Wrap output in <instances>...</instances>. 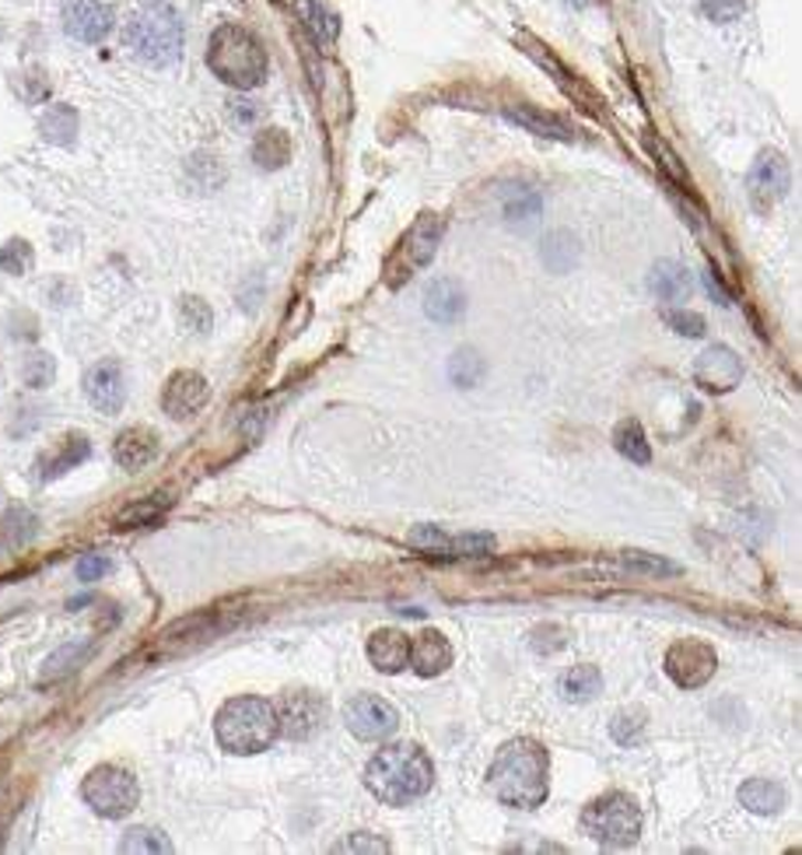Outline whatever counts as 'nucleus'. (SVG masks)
<instances>
[{
	"label": "nucleus",
	"instance_id": "e433bc0d",
	"mask_svg": "<svg viewBox=\"0 0 802 855\" xmlns=\"http://www.w3.org/2000/svg\"><path fill=\"white\" fill-rule=\"evenodd\" d=\"M53 376H56V365L43 351H35L22 361V382L29 386V390H46V386L53 382Z\"/></svg>",
	"mask_w": 802,
	"mask_h": 855
},
{
	"label": "nucleus",
	"instance_id": "5701e85b",
	"mask_svg": "<svg viewBox=\"0 0 802 855\" xmlns=\"http://www.w3.org/2000/svg\"><path fill=\"white\" fill-rule=\"evenodd\" d=\"M505 116L511 119V124L526 127L529 134H537V137H550V140H571L574 137V130L564 124L561 116L540 113V109H532V106H511V109H505Z\"/></svg>",
	"mask_w": 802,
	"mask_h": 855
},
{
	"label": "nucleus",
	"instance_id": "7c9ffc66",
	"mask_svg": "<svg viewBox=\"0 0 802 855\" xmlns=\"http://www.w3.org/2000/svg\"><path fill=\"white\" fill-rule=\"evenodd\" d=\"M119 852H127V855H169L172 842L155 827H130L127 834H123Z\"/></svg>",
	"mask_w": 802,
	"mask_h": 855
},
{
	"label": "nucleus",
	"instance_id": "f257e3e1",
	"mask_svg": "<svg viewBox=\"0 0 802 855\" xmlns=\"http://www.w3.org/2000/svg\"><path fill=\"white\" fill-rule=\"evenodd\" d=\"M487 785L490 792L511 810H537L544 806L547 792H550V758L547 747L529 740V737H516L508 740L495 764L487 771Z\"/></svg>",
	"mask_w": 802,
	"mask_h": 855
},
{
	"label": "nucleus",
	"instance_id": "c9c22d12",
	"mask_svg": "<svg viewBox=\"0 0 802 855\" xmlns=\"http://www.w3.org/2000/svg\"><path fill=\"white\" fill-rule=\"evenodd\" d=\"M495 551V537L490 534H463V537H449L445 558H484Z\"/></svg>",
	"mask_w": 802,
	"mask_h": 855
},
{
	"label": "nucleus",
	"instance_id": "72a5a7b5",
	"mask_svg": "<svg viewBox=\"0 0 802 855\" xmlns=\"http://www.w3.org/2000/svg\"><path fill=\"white\" fill-rule=\"evenodd\" d=\"M302 18H305V25L323 39V43H334L337 32H340L337 14L326 4H319V0H302Z\"/></svg>",
	"mask_w": 802,
	"mask_h": 855
},
{
	"label": "nucleus",
	"instance_id": "423d86ee",
	"mask_svg": "<svg viewBox=\"0 0 802 855\" xmlns=\"http://www.w3.org/2000/svg\"><path fill=\"white\" fill-rule=\"evenodd\" d=\"M582 831L603 848H631L642 838V810L627 792H606L585 806Z\"/></svg>",
	"mask_w": 802,
	"mask_h": 855
},
{
	"label": "nucleus",
	"instance_id": "a211bd4d",
	"mask_svg": "<svg viewBox=\"0 0 802 855\" xmlns=\"http://www.w3.org/2000/svg\"><path fill=\"white\" fill-rule=\"evenodd\" d=\"M410 666L421 677H439L452 666V645L442 631H424V635L410 638Z\"/></svg>",
	"mask_w": 802,
	"mask_h": 855
},
{
	"label": "nucleus",
	"instance_id": "79ce46f5",
	"mask_svg": "<svg viewBox=\"0 0 802 855\" xmlns=\"http://www.w3.org/2000/svg\"><path fill=\"white\" fill-rule=\"evenodd\" d=\"M179 316H182V323L193 330V334H208L211 330V323H214V316H211V309H208V302L203 298H182V305H179Z\"/></svg>",
	"mask_w": 802,
	"mask_h": 855
},
{
	"label": "nucleus",
	"instance_id": "bb28decb",
	"mask_svg": "<svg viewBox=\"0 0 802 855\" xmlns=\"http://www.w3.org/2000/svg\"><path fill=\"white\" fill-rule=\"evenodd\" d=\"M172 505L169 495H151V498H140L134 505H127L123 513L116 516V526L119 529H137V526H151L158 522L161 516H166V508Z\"/></svg>",
	"mask_w": 802,
	"mask_h": 855
},
{
	"label": "nucleus",
	"instance_id": "f03ea898",
	"mask_svg": "<svg viewBox=\"0 0 802 855\" xmlns=\"http://www.w3.org/2000/svg\"><path fill=\"white\" fill-rule=\"evenodd\" d=\"M435 782V768L418 743H393L379 750L365 768V785L386 806H407L421 800Z\"/></svg>",
	"mask_w": 802,
	"mask_h": 855
},
{
	"label": "nucleus",
	"instance_id": "473e14b6",
	"mask_svg": "<svg viewBox=\"0 0 802 855\" xmlns=\"http://www.w3.org/2000/svg\"><path fill=\"white\" fill-rule=\"evenodd\" d=\"M484 372H487V365L473 348H463V351H456L449 358V379L456 386H463V390H473V386L484 379Z\"/></svg>",
	"mask_w": 802,
	"mask_h": 855
},
{
	"label": "nucleus",
	"instance_id": "7ed1b4c3",
	"mask_svg": "<svg viewBox=\"0 0 802 855\" xmlns=\"http://www.w3.org/2000/svg\"><path fill=\"white\" fill-rule=\"evenodd\" d=\"M208 67L235 92H253L266 77V50L253 29L221 25L208 43Z\"/></svg>",
	"mask_w": 802,
	"mask_h": 855
},
{
	"label": "nucleus",
	"instance_id": "9b49d317",
	"mask_svg": "<svg viewBox=\"0 0 802 855\" xmlns=\"http://www.w3.org/2000/svg\"><path fill=\"white\" fill-rule=\"evenodd\" d=\"M274 711H277V737H287V740H308L326 719V705L316 695H308V690L284 695Z\"/></svg>",
	"mask_w": 802,
	"mask_h": 855
},
{
	"label": "nucleus",
	"instance_id": "0eeeda50",
	"mask_svg": "<svg viewBox=\"0 0 802 855\" xmlns=\"http://www.w3.org/2000/svg\"><path fill=\"white\" fill-rule=\"evenodd\" d=\"M442 218L439 214H421L414 225L407 229V235L397 242V250L389 253L386 260V284L389 288H400V284H407L414 274H421L431 260H435L439 253V242H442Z\"/></svg>",
	"mask_w": 802,
	"mask_h": 855
},
{
	"label": "nucleus",
	"instance_id": "4c0bfd02",
	"mask_svg": "<svg viewBox=\"0 0 802 855\" xmlns=\"http://www.w3.org/2000/svg\"><path fill=\"white\" fill-rule=\"evenodd\" d=\"M0 271L14 274V277L32 271V246L25 239H11L8 246H0Z\"/></svg>",
	"mask_w": 802,
	"mask_h": 855
},
{
	"label": "nucleus",
	"instance_id": "c03bdc74",
	"mask_svg": "<svg viewBox=\"0 0 802 855\" xmlns=\"http://www.w3.org/2000/svg\"><path fill=\"white\" fill-rule=\"evenodd\" d=\"M4 529L11 543H25L35 537V516L29 513V508H11V513L4 516Z\"/></svg>",
	"mask_w": 802,
	"mask_h": 855
},
{
	"label": "nucleus",
	"instance_id": "ea45409f",
	"mask_svg": "<svg viewBox=\"0 0 802 855\" xmlns=\"http://www.w3.org/2000/svg\"><path fill=\"white\" fill-rule=\"evenodd\" d=\"M642 729H645V716H642V711H621V716L610 722L613 740L621 743V747H631V743L642 740Z\"/></svg>",
	"mask_w": 802,
	"mask_h": 855
},
{
	"label": "nucleus",
	"instance_id": "9d476101",
	"mask_svg": "<svg viewBox=\"0 0 802 855\" xmlns=\"http://www.w3.org/2000/svg\"><path fill=\"white\" fill-rule=\"evenodd\" d=\"M715 648L705 645V642H676L669 653H666V674L676 687L684 690H694V687H705L711 677H715Z\"/></svg>",
	"mask_w": 802,
	"mask_h": 855
},
{
	"label": "nucleus",
	"instance_id": "3c124183",
	"mask_svg": "<svg viewBox=\"0 0 802 855\" xmlns=\"http://www.w3.org/2000/svg\"><path fill=\"white\" fill-rule=\"evenodd\" d=\"M0 555H4V540H0Z\"/></svg>",
	"mask_w": 802,
	"mask_h": 855
},
{
	"label": "nucleus",
	"instance_id": "58836bf2",
	"mask_svg": "<svg viewBox=\"0 0 802 855\" xmlns=\"http://www.w3.org/2000/svg\"><path fill=\"white\" fill-rule=\"evenodd\" d=\"M407 543L414 547V551L428 555V558H445V547H449V537L442 534L439 526H418L414 534L407 537Z\"/></svg>",
	"mask_w": 802,
	"mask_h": 855
},
{
	"label": "nucleus",
	"instance_id": "412c9836",
	"mask_svg": "<svg viewBox=\"0 0 802 855\" xmlns=\"http://www.w3.org/2000/svg\"><path fill=\"white\" fill-rule=\"evenodd\" d=\"M463 309H466L463 288H460L456 281H449V277L435 281V284L428 288V295H424V313H428V319L442 323V327H452V323L463 316Z\"/></svg>",
	"mask_w": 802,
	"mask_h": 855
},
{
	"label": "nucleus",
	"instance_id": "a18cd8bd",
	"mask_svg": "<svg viewBox=\"0 0 802 855\" xmlns=\"http://www.w3.org/2000/svg\"><path fill=\"white\" fill-rule=\"evenodd\" d=\"M334 852H368V855L379 852V855H386V852H389V842L376 838V834H368V831H358V834H347L344 842H337Z\"/></svg>",
	"mask_w": 802,
	"mask_h": 855
},
{
	"label": "nucleus",
	"instance_id": "f8f14e48",
	"mask_svg": "<svg viewBox=\"0 0 802 855\" xmlns=\"http://www.w3.org/2000/svg\"><path fill=\"white\" fill-rule=\"evenodd\" d=\"M747 193L757 211H768L789 193V161L778 151H764L747 176Z\"/></svg>",
	"mask_w": 802,
	"mask_h": 855
},
{
	"label": "nucleus",
	"instance_id": "c85d7f7f",
	"mask_svg": "<svg viewBox=\"0 0 802 855\" xmlns=\"http://www.w3.org/2000/svg\"><path fill=\"white\" fill-rule=\"evenodd\" d=\"M544 263L553 274H564L579 263V242H574L571 232H553L544 242Z\"/></svg>",
	"mask_w": 802,
	"mask_h": 855
},
{
	"label": "nucleus",
	"instance_id": "2eb2a0df",
	"mask_svg": "<svg viewBox=\"0 0 802 855\" xmlns=\"http://www.w3.org/2000/svg\"><path fill=\"white\" fill-rule=\"evenodd\" d=\"M85 397L102 414H119L123 411V403H127V379H123L119 361L106 358V361L92 365V369L85 372Z\"/></svg>",
	"mask_w": 802,
	"mask_h": 855
},
{
	"label": "nucleus",
	"instance_id": "ddd939ff",
	"mask_svg": "<svg viewBox=\"0 0 802 855\" xmlns=\"http://www.w3.org/2000/svg\"><path fill=\"white\" fill-rule=\"evenodd\" d=\"M211 400V386L200 372H176L166 390H161V411H166L172 421H190L203 411V403Z\"/></svg>",
	"mask_w": 802,
	"mask_h": 855
},
{
	"label": "nucleus",
	"instance_id": "f704fd0d",
	"mask_svg": "<svg viewBox=\"0 0 802 855\" xmlns=\"http://www.w3.org/2000/svg\"><path fill=\"white\" fill-rule=\"evenodd\" d=\"M544 211V197L529 187H516L505 197V218L508 221H532Z\"/></svg>",
	"mask_w": 802,
	"mask_h": 855
},
{
	"label": "nucleus",
	"instance_id": "6ab92c4d",
	"mask_svg": "<svg viewBox=\"0 0 802 855\" xmlns=\"http://www.w3.org/2000/svg\"><path fill=\"white\" fill-rule=\"evenodd\" d=\"M155 456H158V439H155V432H148V428H127V432L116 435L113 460L123 466V471H144Z\"/></svg>",
	"mask_w": 802,
	"mask_h": 855
},
{
	"label": "nucleus",
	"instance_id": "c756f323",
	"mask_svg": "<svg viewBox=\"0 0 802 855\" xmlns=\"http://www.w3.org/2000/svg\"><path fill=\"white\" fill-rule=\"evenodd\" d=\"M39 130H43L50 145H71L77 134V113L71 106H53L39 119Z\"/></svg>",
	"mask_w": 802,
	"mask_h": 855
},
{
	"label": "nucleus",
	"instance_id": "1a4fd4ad",
	"mask_svg": "<svg viewBox=\"0 0 802 855\" xmlns=\"http://www.w3.org/2000/svg\"><path fill=\"white\" fill-rule=\"evenodd\" d=\"M344 722H347V729H351L358 740L379 743L386 737H393L397 726H400V716H397V708L389 705V701H382L376 695H358V698L347 701Z\"/></svg>",
	"mask_w": 802,
	"mask_h": 855
},
{
	"label": "nucleus",
	"instance_id": "37998d69",
	"mask_svg": "<svg viewBox=\"0 0 802 855\" xmlns=\"http://www.w3.org/2000/svg\"><path fill=\"white\" fill-rule=\"evenodd\" d=\"M624 564H627V568H637V572H648V576H676V572H680V564L663 561V558L645 555V551H627V555H624Z\"/></svg>",
	"mask_w": 802,
	"mask_h": 855
},
{
	"label": "nucleus",
	"instance_id": "39448f33",
	"mask_svg": "<svg viewBox=\"0 0 802 855\" xmlns=\"http://www.w3.org/2000/svg\"><path fill=\"white\" fill-rule=\"evenodd\" d=\"M127 46L151 67H172L182 56V18L169 4H148L130 14Z\"/></svg>",
	"mask_w": 802,
	"mask_h": 855
},
{
	"label": "nucleus",
	"instance_id": "b1692460",
	"mask_svg": "<svg viewBox=\"0 0 802 855\" xmlns=\"http://www.w3.org/2000/svg\"><path fill=\"white\" fill-rule=\"evenodd\" d=\"M92 648H95L92 638H74V642H67V645H60L56 653L43 663V677H39V680H43V684H56V680L71 677L74 669L92 656Z\"/></svg>",
	"mask_w": 802,
	"mask_h": 855
},
{
	"label": "nucleus",
	"instance_id": "aec40b11",
	"mask_svg": "<svg viewBox=\"0 0 802 855\" xmlns=\"http://www.w3.org/2000/svg\"><path fill=\"white\" fill-rule=\"evenodd\" d=\"M88 453H92V442H88L85 435H67V439H60L53 453L39 456V463H35L39 481H53V477H60V474L74 471L77 463H85V460H88Z\"/></svg>",
	"mask_w": 802,
	"mask_h": 855
},
{
	"label": "nucleus",
	"instance_id": "4468645a",
	"mask_svg": "<svg viewBox=\"0 0 802 855\" xmlns=\"http://www.w3.org/2000/svg\"><path fill=\"white\" fill-rule=\"evenodd\" d=\"M694 379H697V386H705L708 393H729L739 386V379H743V361H739L736 351L726 348V344H711V348L697 358Z\"/></svg>",
	"mask_w": 802,
	"mask_h": 855
},
{
	"label": "nucleus",
	"instance_id": "f3484780",
	"mask_svg": "<svg viewBox=\"0 0 802 855\" xmlns=\"http://www.w3.org/2000/svg\"><path fill=\"white\" fill-rule=\"evenodd\" d=\"M368 663H372L379 674H400V669L410 666V635L400 627H379L365 645Z\"/></svg>",
	"mask_w": 802,
	"mask_h": 855
},
{
	"label": "nucleus",
	"instance_id": "a19ab883",
	"mask_svg": "<svg viewBox=\"0 0 802 855\" xmlns=\"http://www.w3.org/2000/svg\"><path fill=\"white\" fill-rule=\"evenodd\" d=\"M663 323L680 337H705V316L690 309H663Z\"/></svg>",
	"mask_w": 802,
	"mask_h": 855
},
{
	"label": "nucleus",
	"instance_id": "49530a36",
	"mask_svg": "<svg viewBox=\"0 0 802 855\" xmlns=\"http://www.w3.org/2000/svg\"><path fill=\"white\" fill-rule=\"evenodd\" d=\"M697 8H701L711 22H736L739 14H743V8H747V0H697Z\"/></svg>",
	"mask_w": 802,
	"mask_h": 855
},
{
	"label": "nucleus",
	"instance_id": "2f4dec72",
	"mask_svg": "<svg viewBox=\"0 0 802 855\" xmlns=\"http://www.w3.org/2000/svg\"><path fill=\"white\" fill-rule=\"evenodd\" d=\"M613 445H616V453L627 456L631 463H648L652 460L648 439H645L642 424H637V421H621V424H616Z\"/></svg>",
	"mask_w": 802,
	"mask_h": 855
},
{
	"label": "nucleus",
	"instance_id": "6e6552de",
	"mask_svg": "<svg viewBox=\"0 0 802 855\" xmlns=\"http://www.w3.org/2000/svg\"><path fill=\"white\" fill-rule=\"evenodd\" d=\"M81 796H85V803L98 813V817L119 821L140 803V785L127 768L98 764L95 771H88L85 785H81Z\"/></svg>",
	"mask_w": 802,
	"mask_h": 855
},
{
	"label": "nucleus",
	"instance_id": "dca6fc26",
	"mask_svg": "<svg viewBox=\"0 0 802 855\" xmlns=\"http://www.w3.org/2000/svg\"><path fill=\"white\" fill-rule=\"evenodd\" d=\"M64 29L77 43H102L113 32V11L102 0H67Z\"/></svg>",
	"mask_w": 802,
	"mask_h": 855
},
{
	"label": "nucleus",
	"instance_id": "4be33fe9",
	"mask_svg": "<svg viewBox=\"0 0 802 855\" xmlns=\"http://www.w3.org/2000/svg\"><path fill=\"white\" fill-rule=\"evenodd\" d=\"M648 284H652V292L659 295L663 302H676V305H684L690 298V292H694L687 267H684V263H676V260H659V263H655Z\"/></svg>",
	"mask_w": 802,
	"mask_h": 855
},
{
	"label": "nucleus",
	"instance_id": "cd10ccee",
	"mask_svg": "<svg viewBox=\"0 0 802 855\" xmlns=\"http://www.w3.org/2000/svg\"><path fill=\"white\" fill-rule=\"evenodd\" d=\"M253 158H256V166L260 169H281L287 158H292V140H287V134L284 130H263L260 137H256V145H253Z\"/></svg>",
	"mask_w": 802,
	"mask_h": 855
},
{
	"label": "nucleus",
	"instance_id": "20e7f679",
	"mask_svg": "<svg viewBox=\"0 0 802 855\" xmlns=\"http://www.w3.org/2000/svg\"><path fill=\"white\" fill-rule=\"evenodd\" d=\"M214 732L218 743L229 750V754H260L274 740H277V711L271 701L263 698H232L224 701L218 719H214Z\"/></svg>",
	"mask_w": 802,
	"mask_h": 855
},
{
	"label": "nucleus",
	"instance_id": "09e8293b",
	"mask_svg": "<svg viewBox=\"0 0 802 855\" xmlns=\"http://www.w3.org/2000/svg\"><path fill=\"white\" fill-rule=\"evenodd\" d=\"M648 148H652V155H659L663 158V166L676 176V179H680V182H687V172H684V166H680V161H676V155L663 145V140L659 137H648Z\"/></svg>",
	"mask_w": 802,
	"mask_h": 855
},
{
	"label": "nucleus",
	"instance_id": "393cba45",
	"mask_svg": "<svg viewBox=\"0 0 802 855\" xmlns=\"http://www.w3.org/2000/svg\"><path fill=\"white\" fill-rule=\"evenodd\" d=\"M739 803H743L750 813H778L785 806V789L771 779H750L743 789H739Z\"/></svg>",
	"mask_w": 802,
	"mask_h": 855
},
{
	"label": "nucleus",
	"instance_id": "8fccbe9b",
	"mask_svg": "<svg viewBox=\"0 0 802 855\" xmlns=\"http://www.w3.org/2000/svg\"><path fill=\"white\" fill-rule=\"evenodd\" d=\"M705 284H708V292L715 295V302H718V305H732V295L726 292V284L718 281V274H715V271H708V274H705Z\"/></svg>",
	"mask_w": 802,
	"mask_h": 855
},
{
	"label": "nucleus",
	"instance_id": "de8ad7c7",
	"mask_svg": "<svg viewBox=\"0 0 802 855\" xmlns=\"http://www.w3.org/2000/svg\"><path fill=\"white\" fill-rule=\"evenodd\" d=\"M106 572H109V558L106 555H85V558L77 561V579L81 582H98Z\"/></svg>",
	"mask_w": 802,
	"mask_h": 855
},
{
	"label": "nucleus",
	"instance_id": "a878e982",
	"mask_svg": "<svg viewBox=\"0 0 802 855\" xmlns=\"http://www.w3.org/2000/svg\"><path fill=\"white\" fill-rule=\"evenodd\" d=\"M603 690V677H600V669L595 666H589V663H582V666H571L568 674L561 677V695L568 698V701H592L595 695Z\"/></svg>",
	"mask_w": 802,
	"mask_h": 855
}]
</instances>
